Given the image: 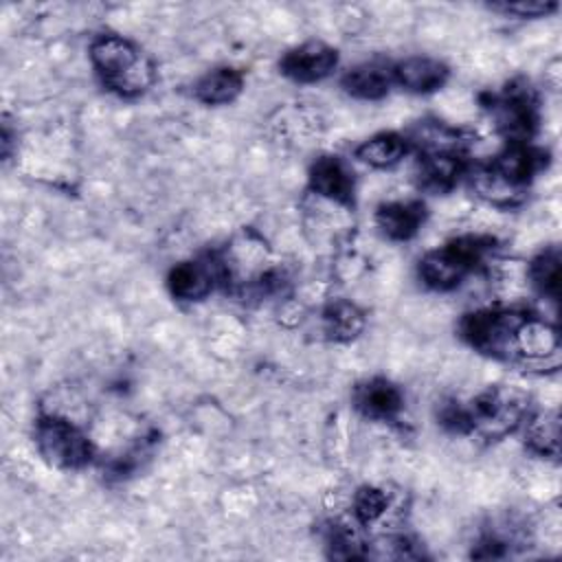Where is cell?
<instances>
[{
  "label": "cell",
  "mask_w": 562,
  "mask_h": 562,
  "mask_svg": "<svg viewBox=\"0 0 562 562\" xmlns=\"http://www.w3.org/2000/svg\"><path fill=\"white\" fill-rule=\"evenodd\" d=\"M457 329L474 351L503 362L536 364L560 349L558 327L527 310H474L463 314Z\"/></svg>",
  "instance_id": "6da1fadb"
},
{
  "label": "cell",
  "mask_w": 562,
  "mask_h": 562,
  "mask_svg": "<svg viewBox=\"0 0 562 562\" xmlns=\"http://www.w3.org/2000/svg\"><path fill=\"white\" fill-rule=\"evenodd\" d=\"M439 424L454 432L483 441H498L516 432L531 415L529 395L512 384H492L468 404L443 402Z\"/></svg>",
  "instance_id": "7a4b0ae2"
},
{
  "label": "cell",
  "mask_w": 562,
  "mask_h": 562,
  "mask_svg": "<svg viewBox=\"0 0 562 562\" xmlns=\"http://www.w3.org/2000/svg\"><path fill=\"white\" fill-rule=\"evenodd\" d=\"M90 64L99 81L123 99H136L156 83L154 59L119 33H101L90 42Z\"/></svg>",
  "instance_id": "3957f363"
},
{
  "label": "cell",
  "mask_w": 562,
  "mask_h": 562,
  "mask_svg": "<svg viewBox=\"0 0 562 562\" xmlns=\"http://www.w3.org/2000/svg\"><path fill=\"white\" fill-rule=\"evenodd\" d=\"M494 244V237L487 235L454 237L419 259L417 277L435 292H450L483 266Z\"/></svg>",
  "instance_id": "277c9868"
},
{
  "label": "cell",
  "mask_w": 562,
  "mask_h": 562,
  "mask_svg": "<svg viewBox=\"0 0 562 562\" xmlns=\"http://www.w3.org/2000/svg\"><path fill=\"white\" fill-rule=\"evenodd\" d=\"M485 108L507 143H531L540 127V99L536 88L518 77L492 92Z\"/></svg>",
  "instance_id": "5b68a950"
},
{
  "label": "cell",
  "mask_w": 562,
  "mask_h": 562,
  "mask_svg": "<svg viewBox=\"0 0 562 562\" xmlns=\"http://www.w3.org/2000/svg\"><path fill=\"white\" fill-rule=\"evenodd\" d=\"M33 441L40 457L59 470H81L94 459V443L68 417L46 413L35 419Z\"/></svg>",
  "instance_id": "8992f818"
},
{
  "label": "cell",
  "mask_w": 562,
  "mask_h": 562,
  "mask_svg": "<svg viewBox=\"0 0 562 562\" xmlns=\"http://www.w3.org/2000/svg\"><path fill=\"white\" fill-rule=\"evenodd\" d=\"M217 285H226V272L220 255L180 261L167 274V290L176 301H202Z\"/></svg>",
  "instance_id": "52a82bcc"
},
{
  "label": "cell",
  "mask_w": 562,
  "mask_h": 562,
  "mask_svg": "<svg viewBox=\"0 0 562 562\" xmlns=\"http://www.w3.org/2000/svg\"><path fill=\"white\" fill-rule=\"evenodd\" d=\"M465 149H422L415 162V182L422 191L450 193L468 173Z\"/></svg>",
  "instance_id": "ba28073f"
},
{
  "label": "cell",
  "mask_w": 562,
  "mask_h": 562,
  "mask_svg": "<svg viewBox=\"0 0 562 562\" xmlns=\"http://www.w3.org/2000/svg\"><path fill=\"white\" fill-rule=\"evenodd\" d=\"M503 182L527 193L531 180L547 169L549 151L533 143H507L490 162H485Z\"/></svg>",
  "instance_id": "9c48e42d"
},
{
  "label": "cell",
  "mask_w": 562,
  "mask_h": 562,
  "mask_svg": "<svg viewBox=\"0 0 562 562\" xmlns=\"http://www.w3.org/2000/svg\"><path fill=\"white\" fill-rule=\"evenodd\" d=\"M338 66V50L325 42L310 40L283 53L279 70L296 83H316L329 77Z\"/></svg>",
  "instance_id": "30bf717a"
},
{
  "label": "cell",
  "mask_w": 562,
  "mask_h": 562,
  "mask_svg": "<svg viewBox=\"0 0 562 562\" xmlns=\"http://www.w3.org/2000/svg\"><path fill=\"white\" fill-rule=\"evenodd\" d=\"M310 189L340 206H353L356 204V178L349 165L334 154L318 156L307 171Z\"/></svg>",
  "instance_id": "8fae6325"
},
{
  "label": "cell",
  "mask_w": 562,
  "mask_h": 562,
  "mask_svg": "<svg viewBox=\"0 0 562 562\" xmlns=\"http://www.w3.org/2000/svg\"><path fill=\"white\" fill-rule=\"evenodd\" d=\"M351 402L353 408L371 422H393L404 408V393L389 378L375 375L353 386Z\"/></svg>",
  "instance_id": "7c38bea8"
},
{
  "label": "cell",
  "mask_w": 562,
  "mask_h": 562,
  "mask_svg": "<svg viewBox=\"0 0 562 562\" xmlns=\"http://www.w3.org/2000/svg\"><path fill=\"white\" fill-rule=\"evenodd\" d=\"M393 70V83H397L402 90L413 94H430L446 86L450 77V68L426 55H413L395 61L391 66Z\"/></svg>",
  "instance_id": "4fadbf2b"
},
{
  "label": "cell",
  "mask_w": 562,
  "mask_h": 562,
  "mask_svg": "<svg viewBox=\"0 0 562 562\" xmlns=\"http://www.w3.org/2000/svg\"><path fill=\"white\" fill-rule=\"evenodd\" d=\"M428 209L422 200H391L375 209V226L391 241H408L426 224Z\"/></svg>",
  "instance_id": "5bb4252c"
},
{
  "label": "cell",
  "mask_w": 562,
  "mask_h": 562,
  "mask_svg": "<svg viewBox=\"0 0 562 562\" xmlns=\"http://www.w3.org/2000/svg\"><path fill=\"white\" fill-rule=\"evenodd\" d=\"M340 86L353 99L380 101L391 92L393 70L389 64L378 59L362 61L340 77Z\"/></svg>",
  "instance_id": "9a60e30c"
},
{
  "label": "cell",
  "mask_w": 562,
  "mask_h": 562,
  "mask_svg": "<svg viewBox=\"0 0 562 562\" xmlns=\"http://www.w3.org/2000/svg\"><path fill=\"white\" fill-rule=\"evenodd\" d=\"M244 90V72L233 66H220L204 72L193 83V97L204 105H228Z\"/></svg>",
  "instance_id": "2e32d148"
},
{
  "label": "cell",
  "mask_w": 562,
  "mask_h": 562,
  "mask_svg": "<svg viewBox=\"0 0 562 562\" xmlns=\"http://www.w3.org/2000/svg\"><path fill=\"white\" fill-rule=\"evenodd\" d=\"M364 325H367L364 312L347 299H334L321 312L323 334L334 342L356 340L362 334Z\"/></svg>",
  "instance_id": "e0dca14e"
},
{
  "label": "cell",
  "mask_w": 562,
  "mask_h": 562,
  "mask_svg": "<svg viewBox=\"0 0 562 562\" xmlns=\"http://www.w3.org/2000/svg\"><path fill=\"white\" fill-rule=\"evenodd\" d=\"M411 151L408 136L400 132H378L356 147V158L373 169H391Z\"/></svg>",
  "instance_id": "ac0fdd59"
},
{
  "label": "cell",
  "mask_w": 562,
  "mask_h": 562,
  "mask_svg": "<svg viewBox=\"0 0 562 562\" xmlns=\"http://www.w3.org/2000/svg\"><path fill=\"white\" fill-rule=\"evenodd\" d=\"M560 248L551 246L538 252L527 268V277L533 290L553 303L560 296Z\"/></svg>",
  "instance_id": "d6986e66"
},
{
  "label": "cell",
  "mask_w": 562,
  "mask_h": 562,
  "mask_svg": "<svg viewBox=\"0 0 562 562\" xmlns=\"http://www.w3.org/2000/svg\"><path fill=\"white\" fill-rule=\"evenodd\" d=\"M525 426L527 448L540 457H558L560 452V419L558 413L529 415Z\"/></svg>",
  "instance_id": "ffe728a7"
},
{
  "label": "cell",
  "mask_w": 562,
  "mask_h": 562,
  "mask_svg": "<svg viewBox=\"0 0 562 562\" xmlns=\"http://www.w3.org/2000/svg\"><path fill=\"white\" fill-rule=\"evenodd\" d=\"M389 494L380 487L373 485H364L353 494L351 501V514L356 525L360 527H369L373 522H378L386 512H389Z\"/></svg>",
  "instance_id": "44dd1931"
},
{
  "label": "cell",
  "mask_w": 562,
  "mask_h": 562,
  "mask_svg": "<svg viewBox=\"0 0 562 562\" xmlns=\"http://www.w3.org/2000/svg\"><path fill=\"white\" fill-rule=\"evenodd\" d=\"M492 11H501L505 15H516V18H544L549 13H553L558 9L555 2H549V0H520V2H494L490 4Z\"/></svg>",
  "instance_id": "7402d4cb"
}]
</instances>
